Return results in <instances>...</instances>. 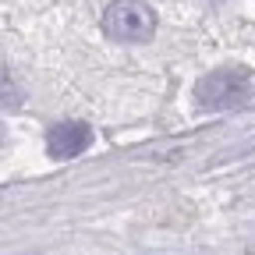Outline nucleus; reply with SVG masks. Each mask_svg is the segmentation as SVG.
I'll return each mask as SVG.
<instances>
[{"mask_svg":"<svg viewBox=\"0 0 255 255\" xmlns=\"http://www.w3.org/2000/svg\"><path fill=\"white\" fill-rule=\"evenodd\" d=\"M103 32L117 43H145L156 32V14L145 0H114L103 14Z\"/></svg>","mask_w":255,"mask_h":255,"instance_id":"f03ea898","label":"nucleus"},{"mask_svg":"<svg viewBox=\"0 0 255 255\" xmlns=\"http://www.w3.org/2000/svg\"><path fill=\"white\" fill-rule=\"evenodd\" d=\"M252 75L241 68H220L209 71L199 85H195V100L202 110H234L241 103L252 100Z\"/></svg>","mask_w":255,"mask_h":255,"instance_id":"f257e3e1","label":"nucleus"},{"mask_svg":"<svg viewBox=\"0 0 255 255\" xmlns=\"http://www.w3.org/2000/svg\"><path fill=\"white\" fill-rule=\"evenodd\" d=\"M21 107V89L14 82V75L0 64V110H18Z\"/></svg>","mask_w":255,"mask_h":255,"instance_id":"20e7f679","label":"nucleus"},{"mask_svg":"<svg viewBox=\"0 0 255 255\" xmlns=\"http://www.w3.org/2000/svg\"><path fill=\"white\" fill-rule=\"evenodd\" d=\"M89 142H92V131L82 121H60L46 131V152L53 159H71V156L85 152Z\"/></svg>","mask_w":255,"mask_h":255,"instance_id":"7ed1b4c3","label":"nucleus"},{"mask_svg":"<svg viewBox=\"0 0 255 255\" xmlns=\"http://www.w3.org/2000/svg\"><path fill=\"white\" fill-rule=\"evenodd\" d=\"M0 142H4V128H0Z\"/></svg>","mask_w":255,"mask_h":255,"instance_id":"39448f33","label":"nucleus"}]
</instances>
